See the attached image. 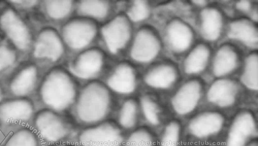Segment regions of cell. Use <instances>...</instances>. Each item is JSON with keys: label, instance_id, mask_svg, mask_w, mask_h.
<instances>
[{"label": "cell", "instance_id": "obj_18", "mask_svg": "<svg viewBox=\"0 0 258 146\" xmlns=\"http://www.w3.org/2000/svg\"><path fill=\"white\" fill-rule=\"evenodd\" d=\"M238 88L236 84L229 79L215 81L209 89L207 99L211 103L221 107H227L235 102Z\"/></svg>", "mask_w": 258, "mask_h": 146}, {"label": "cell", "instance_id": "obj_5", "mask_svg": "<svg viewBox=\"0 0 258 146\" xmlns=\"http://www.w3.org/2000/svg\"><path fill=\"white\" fill-rule=\"evenodd\" d=\"M125 133L112 119L79 127L73 140L75 146H122Z\"/></svg>", "mask_w": 258, "mask_h": 146}, {"label": "cell", "instance_id": "obj_37", "mask_svg": "<svg viewBox=\"0 0 258 146\" xmlns=\"http://www.w3.org/2000/svg\"><path fill=\"white\" fill-rule=\"evenodd\" d=\"M47 146H75V145L72 141H67L49 144Z\"/></svg>", "mask_w": 258, "mask_h": 146}, {"label": "cell", "instance_id": "obj_31", "mask_svg": "<svg viewBox=\"0 0 258 146\" xmlns=\"http://www.w3.org/2000/svg\"><path fill=\"white\" fill-rule=\"evenodd\" d=\"M79 11L84 15L96 18H104L108 11V5L102 1H83L79 5Z\"/></svg>", "mask_w": 258, "mask_h": 146}, {"label": "cell", "instance_id": "obj_32", "mask_svg": "<svg viewBox=\"0 0 258 146\" xmlns=\"http://www.w3.org/2000/svg\"><path fill=\"white\" fill-rule=\"evenodd\" d=\"M181 134V125L177 120L170 121L161 135L160 146H178Z\"/></svg>", "mask_w": 258, "mask_h": 146}, {"label": "cell", "instance_id": "obj_6", "mask_svg": "<svg viewBox=\"0 0 258 146\" xmlns=\"http://www.w3.org/2000/svg\"><path fill=\"white\" fill-rule=\"evenodd\" d=\"M40 80L38 65L30 59L17 64L3 83L10 97H29L36 92Z\"/></svg>", "mask_w": 258, "mask_h": 146}, {"label": "cell", "instance_id": "obj_7", "mask_svg": "<svg viewBox=\"0 0 258 146\" xmlns=\"http://www.w3.org/2000/svg\"><path fill=\"white\" fill-rule=\"evenodd\" d=\"M63 46L57 31L51 27L40 29L34 35L29 53L30 59L38 63L48 61L55 62L62 56Z\"/></svg>", "mask_w": 258, "mask_h": 146}, {"label": "cell", "instance_id": "obj_36", "mask_svg": "<svg viewBox=\"0 0 258 146\" xmlns=\"http://www.w3.org/2000/svg\"><path fill=\"white\" fill-rule=\"evenodd\" d=\"M6 95L4 84L0 81V103L5 99Z\"/></svg>", "mask_w": 258, "mask_h": 146}, {"label": "cell", "instance_id": "obj_17", "mask_svg": "<svg viewBox=\"0 0 258 146\" xmlns=\"http://www.w3.org/2000/svg\"><path fill=\"white\" fill-rule=\"evenodd\" d=\"M141 119L139 101L133 97L123 100L112 120L125 134L139 126Z\"/></svg>", "mask_w": 258, "mask_h": 146}, {"label": "cell", "instance_id": "obj_33", "mask_svg": "<svg viewBox=\"0 0 258 146\" xmlns=\"http://www.w3.org/2000/svg\"><path fill=\"white\" fill-rule=\"evenodd\" d=\"M150 14V8L145 1H135L127 12L128 18L138 22L146 19Z\"/></svg>", "mask_w": 258, "mask_h": 146}, {"label": "cell", "instance_id": "obj_29", "mask_svg": "<svg viewBox=\"0 0 258 146\" xmlns=\"http://www.w3.org/2000/svg\"><path fill=\"white\" fill-rule=\"evenodd\" d=\"M20 54L10 44L0 41V75L12 70L17 64Z\"/></svg>", "mask_w": 258, "mask_h": 146}, {"label": "cell", "instance_id": "obj_19", "mask_svg": "<svg viewBox=\"0 0 258 146\" xmlns=\"http://www.w3.org/2000/svg\"><path fill=\"white\" fill-rule=\"evenodd\" d=\"M166 37L170 48L175 52H181L186 50L191 44L193 32L185 23L175 19L167 26Z\"/></svg>", "mask_w": 258, "mask_h": 146}, {"label": "cell", "instance_id": "obj_34", "mask_svg": "<svg viewBox=\"0 0 258 146\" xmlns=\"http://www.w3.org/2000/svg\"><path fill=\"white\" fill-rule=\"evenodd\" d=\"M7 2L20 12L21 11H30L34 9L39 4L38 1H8Z\"/></svg>", "mask_w": 258, "mask_h": 146}, {"label": "cell", "instance_id": "obj_4", "mask_svg": "<svg viewBox=\"0 0 258 146\" xmlns=\"http://www.w3.org/2000/svg\"><path fill=\"white\" fill-rule=\"evenodd\" d=\"M34 35L20 11L7 1L0 5V35L20 55L29 53Z\"/></svg>", "mask_w": 258, "mask_h": 146}, {"label": "cell", "instance_id": "obj_20", "mask_svg": "<svg viewBox=\"0 0 258 146\" xmlns=\"http://www.w3.org/2000/svg\"><path fill=\"white\" fill-rule=\"evenodd\" d=\"M228 35L230 38L242 42L247 46L252 48L257 46V29L252 22L248 20L238 19L231 22Z\"/></svg>", "mask_w": 258, "mask_h": 146}, {"label": "cell", "instance_id": "obj_30", "mask_svg": "<svg viewBox=\"0 0 258 146\" xmlns=\"http://www.w3.org/2000/svg\"><path fill=\"white\" fill-rule=\"evenodd\" d=\"M43 8L46 15L50 19L59 20L64 18L72 8L71 1H44Z\"/></svg>", "mask_w": 258, "mask_h": 146}, {"label": "cell", "instance_id": "obj_40", "mask_svg": "<svg viewBox=\"0 0 258 146\" xmlns=\"http://www.w3.org/2000/svg\"><path fill=\"white\" fill-rule=\"evenodd\" d=\"M246 146H258L257 140H252L250 141Z\"/></svg>", "mask_w": 258, "mask_h": 146}, {"label": "cell", "instance_id": "obj_26", "mask_svg": "<svg viewBox=\"0 0 258 146\" xmlns=\"http://www.w3.org/2000/svg\"><path fill=\"white\" fill-rule=\"evenodd\" d=\"M141 117L148 125L157 126L161 123V110L157 101L151 96L144 95L139 101Z\"/></svg>", "mask_w": 258, "mask_h": 146}, {"label": "cell", "instance_id": "obj_16", "mask_svg": "<svg viewBox=\"0 0 258 146\" xmlns=\"http://www.w3.org/2000/svg\"><path fill=\"white\" fill-rule=\"evenodd\" d=\"M108 89L120 95H130L136 89V77L133 67L128 63L118 64L109 78Z\"/></svg>", "mask_w": 258, "mask_h": 146}, {"label": "cell", "instance_id": "obj_14", "mask_svg": "<svg viewBox=\"0 0 258 146\" xmlns=\"http://www.w3.org/2000/svg\"><path fill=\"white\" fill-rule=\"evenodd\" d=\"M224 122V117L220 113L204 112L197 115L189 121L188 129L194 136L205 138L219 133Z\"/></svg>", "mask_w": 258, "mask_h": 146}, {"label": "cell", "instance_id": "obj_38", "mask_svg": "<svg viewBox=\"0 0 258 146\" xmlns=\"http://www.w3.org/2000/svg\"><path fill=\"white\" fill-rule=\"evenodd\" d=\"M4 127L0 123V145L1 143L3 141V139L4 138V132L3 131Z\"/></svg>", "mask_w": 258, "mask_h": 146}, {"label": "cell", "instance_id": "obj_39", "mask_svg": "<svg viewBox=\"0 0 258 146\" xmlns=\"http://www.w3.org/2000/svg\"><path fill=\"white\" fill-rule=\"evenodd\" d=\"M192 3L197 5L203 6L206 4L205 1H192Z\"/></svg>", "mask_w": 258, "mask_h": 146}, {"label": "cell", "instance_id": "obj_9", "mask_svg": "<svg viewBox=\"0 0 258 146\" xmlns=\"http://www.w3.org/2000/svg\"><path fill=\"white\" fill-rule=\"evenodd\" d=\"M256 134V123L253 114L248 111H241L230 124L226 146H246Z\"/></svg>", "mask_w": 258, "mask_h": 146}, {"label": "cell", "instance_id": "obj_8", "mask_svg": "<svg viewBox=\"0 0 258 146\" xmlns=\"http://www.w3.org/2000/svg\"><path fill=\"white\" fill-rule=\"evenodd\" d=\"M34 102L29 97H9L0 103V123L4 127L28 125L36 113Z\"/></svg>", "mask_w": 258, "mask_h": 146}, {"label": "cell", "instance_id": "obj_41", "mask_svg": "<svg viewBox=\"0 0 258 146\" xmlns=\"http://www.w3.org/2000/svg\"><path fill=\"white\" fill-rule=\"evenodd\" d=\"M198 146H203V145H198Z\"/></svg>", "mask_w": 258, "mask_h": 146}, {"label": "cell", "instance_id": "obj_35", "mask_svg": "<svg viewBox=\"0 0 258 146\" xmlns=\"http://www.w3.org/2000/svg\"><path fill=\"white\" fill-rule=\"evenodd\" d=\"M251 7V4L248 1H240L237 3L236 8L242 11H248Z\"/></svg>", "mask_w": 258, "mask_h": 146}, {"label": "cell", "instance_id": "obj_21", "mask_svg": "<svg viewBox=\"0 0 258 146\" xmlns=\"http://www.w3.org/2000/svg\"><path fill=\"white\" fill-rule=\"evenodd\" d=\"M177 78V72L174 66L168 64H162L149 70L145 76V81L152 88L166 89L170 87Z\"/></svg>", "mask_w": 258, "mask_h": 146}, {"label": "cell", "instance_id": "obj_27", "mask_svg": "<svg viewBox=\"0 0 258 146\" xmlns=\"http://www.w3.org/2000/svg\"><path fill=\"white\" fill-rule=\"evenodd\" d=\"M122 146H156L155 138L149 127L140 125L125 134Z\"/></svg>", "mask_w": 258, "mask_h": 146}, {"label": "cell", "instance_id": "obj_1", "mask_svg": "<svg viewBox=\"0 0 258 146\" xmlns=\"http://www.w3.org/2000/svg\"><path fill=\"white\" fill-rule=\"evenodd\" d=\"M113 107V97L108 88L92 82L78 93L72 118L79 127L94 125L112 119Z\"/></svg>", "mask_w": 258, "mask_h": 146}, {"label": "cell", "instance_id": "obj_13", "mask_svg": "<svg viewBox=\"0 0 258 146\" xmlns=\"http://www.w3.org/2000/svg\"><path fill=\"white\" fill-rule=\"evenodd\" d=\"M202 90L201 83L196 80L182 85L172 98L171 104L174 111L181 115L192 111L201 98Z\"/></svg>", "mask_w": 258, "mask_h": 146}, {"label": "cell", "instance_id": "obj_12", "mask_svg": "<svg viewBox=\"0 0 258 146\" xmlns=\"http://www.w3.org/2000/svg\"><path fill=\"white\" fill-rule=\"evenodd\" d=\"M160 47V41L154 32L149 28H143L136 35L131 55L138 62H147L155 58Z\"/></svg>", "mask_w": 258, "mask_h": 146}, {"label": "cell", "instance_id": "obj_10", "mask_svg": "<svg viewBox=\"0 0 258 146\" xmlns=\"http://www.w3.org/2000/svg\"><path fill=\"white\" fill-rule=\"evenodd\" d=\"M96 33L97 27L94 23L82 19L68 22L62 30L64 41L74 49H80L88 45Z\"/></svg>", "mask_w": 258, "mask_h": 146}, {"label": "cell", "instance_id": "obj_11", "mask_svg": "<svg viewBox=\"0 0 258 146\" xmlns=\"http://www.w3.org/2000/svg\"><path fill=\"white\" fill-rule=\"evenodd\" d=\"M102 33L109 50L113 53L117 52L130 38L131 27L128 18L122 15L116 16L104 26Z\"/></svg>", "mask_w": 258, "mask_h": 146}, {"label": "cell", "instance_id": "obj_15", "mask_svg": "<svg viewBox=\"0 0 258 146\" xmlns=\"http://www.w3.org/2000/svg\"><path fill=\"white\" fill-rule=\"evenodd\" d=\"M103 63L102 52L97 49H91L78 56L72 64L71 70L77 77L88 79L97 74Z\"/></svg>", "mask_w": 258, "mask_h": 146}, {"label": "cell", "instance_id": "obj_3", "mask_svg": "<svg viewBox=\"0 0 258 146\" xmlns=\"http://www.w3.org/2000/svg\"><path fill=\"white\" fill-rule=\"evenodd\" d=\"M32 122V128L47 145L73 142L79 128L72 117L44 108L36 112Z\"/></svg>", "mask_w": 258, "mask_h": 146}, {"label": "cell", "instance_id": "obj_22", "mask_svg": "<svg viewBox=\"0 0 258 146\" xmlns=\"http://www.w3.org/2000/svg\"><path fill=\"white\" fill-rule=\"evenodd\" d=\"M220 12L214 8L204 9L201 14V32L203 37L209 41H214L220 35L222 27Z\"/></svg>", "mask_w": 258, "mask_h": 146}, {"label": "cell", "instance_id": "obj_2", "mask_svg": "<svg viewBox=\"0 0 258 146\" xmlns=\"http://www.w3.org/2000/svg\"><path fill=\"white\" fill-rule=\"evenodd\" d=\"M36 93L43 108L64 114L73 108L78 95L70 76L59 68L52 69L45 74Z\"/></svg>", "mask_w": 258, "mask_h": 146}, {"label": "cell", "instance_id": "obj_23", "mask_svg": "<svg viewBox=\"0 0 258 146\" xmlns=\"http://www.w3.org/2000/svg\"><path fill=\"white\" fill-rule=\"evenodd\" d=\"M238 63V56L234 49L227 45L217 51L213 63V71L217 77L224 76L232 71Z\"/></svg>", "mask_w": 258, "mask_h": 146}, {"label": "cell", "instance_id": "obj_28", "mask_svg": "<svg viewBox=\"0 0 258 146\" xmlns=\"http://www.w3.org/2000/svg\"><path fill=\"white\" fill-rule=\"evenodd\" d=\"M241 81L247 88L257 91L258 89V56L257 53H252L246 58Z\"/></svg>", "mask_w": 258, "mask_h": 146}, {"label": "cell", "instance_id": "obj_25", "mask_svg": "<svg viewBox=\"0 0 258 146\" xmlns=\"http://www.w3.org/2000/svg\"><path fill=\"white\" fill-rule=\"evenodd\" d=\"M209 47L204 44L195 47L187 56L184 62V69L188 74H196L205 68L210 56Z\"/></svg>", "mask_w": 258, "mask_h": 146}, {"label": "cell", "instance_id": "obj_24", "mask_svg": "<svg viewBox=\"0 0 258 146\" xmlns=\"http://www.w3.org/2000/svg\"><path fill=\"white\" fill-rule=\"evenodd\" d=\"M2 146H42V141L31 126L17 127L10 133Z\"/></svg>", "mask_w": 258, "mask_h": 146}]
</instances>
